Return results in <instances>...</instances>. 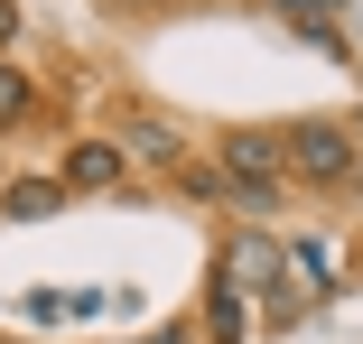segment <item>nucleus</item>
<instances>
[{
    "mask_svg": "<svg viewBox=\"0 0 363 344\" xmlns=\"http://www.w3.org/2000/svg\"><path fill=\"white\" fill-rule=\"evenodd\" d=\"M279 159H289V186L345 195L354 186V112H298V121H279Z\"/></svg>",
    "mask_w": 363,
    "mask_h": 344,
    "instance_id": "1",
    "label": "nucleus"
},
{
    "mask_svg": "<svg viewBox=\"0 0 363 344\" xmlns=\"http://www.w3.org/2000/svg\"><path fill=\"white\" fill-rule=\"evenodd\" d=\"M56 186H65V195H112V186H130L121 140H75V149L56 159Z\"/></svg>",
    "mask_w": 363,
    "mask_h": 344,
    "instance_id": "2",
    "label": "nucleus"
},
{
    "mask_svg": "<svg viewBox=\"0 0 363 344\" xmlns=\"http://www.w3.org/2000/svg\"><path fill=\"white\" fill-rule=\"evenodd\" d=\"M121 159H130V168H168V177H177V168H186V130H177V121H159V112H130Z\"/></svg>",
    "mask_w": 363,
    "mask_h": 344,
    "instance_id": "3",
    "label": "nucleus"
},
{
    "mask_svg": "<svg viewBox=\"0 0 363 344\" xmlns=\"http://www.w3.org/2000/svg\"><path fill=\"white\" fill-rule=\"evenodd\" d=\"M56 205H65L56 177H10V186H0V214H10V224H47Z\"/></svg>",
    "mask_w": 363,
    "mask_h": 344,
    "instance_id": "4",
    "label": "nucleus"
},
{
    "mask_svg": "<svg viewBox=\"0 0 363 344\" xmlns=\"http://www.w3.org/2000/svg\"><path fill=\"white\" fill-rule=\"evenodd\" d=\"M28 121H38V84L0 56V140H10V130H28Z\"/></svg>",
    "mask_w": 363,
    "mask_h": 344,
    "instance_id": "5",
    "label": "nucleus"
},
{
    "mask_svg": "<svg viewBox=\"0 0 363 344\" xmlns=\"http://www.w3.org/2000/svg\"><path fill=\"white\" fill-rule=\"evenodd\" d=\"M289 260L308 270V298H335V289H345V280H335V251H326V242H289Z\"/></svg>",
    "mask_w": 363,
    "mask_h": 344,
    "instance_id": "6",
    "label": "nucleus"
},
{
    "mask_svg": "<svg viewBox=\"0 0 363 344\" xmlns=\"http://www.w3.org/2000/svg\"><path fill=\"white\" fill-rule=\"evenodd\" d=\"M289 38H298V47H317V56H354V47H345V38H335L326 19H298V28H289Z\"/></svg>",
    "mask_w": 363,
    "mask_h": 344,
    "instance_id": "7",
    "label": "nucleus"
},
{
    "mask_svg": "<svg viewBox=\"0 0 363 344\" xmlns=\"http://www.w3.org/2000/svg\"><path fill=\"white\" fill-rule=\"evenodd\" d=\"M270 10H298V19H326V10H345V0H270Z\"/></svg>",
    "mask_w": 363,
    "mask_h": 344,
    "instance_id": "8",
    "label": "nucleus"
},
{
    "mask_svg": "<svg viewBox=\"0 0 363 344\" xmlns=\"http://www.w3.org/2000/svg\"><path fill=\"white\" fill-rule=\"evenodd\" d=\"M19 47V0H0V56Z\"/></svg>",
    "mask_w": 363,
    "mask_h": 344,
    "instance_id": "9",
    "label": "nucleus"
},
{
    "mask_svg": "<svg viewBox=\"0 0 363 344\" xmlns=\"http://www.w3.org/2000/svg\"><path fill=\"white\" fill-rule=\"evenodd\" d=\"M354 177H363V112H354Z\"/></svg>",
    "mask_w": 363,
    "mask_h": 344,
    "instance_id": "10",
    "label": "nucleus"
},
{
    "mask_svg": "<svg viewBox=\"0 0 363 344\" xmlns=\"http://www.w3.org/2000/svg\"><path fill=\"white\" fill-rule=\"evenodd\" d=\"M150 344H186V335H150Z\"/></svg>",
    "mask_w": 363,
    "mask_h": 344,
    "instance_id": "11",
    "label": "nucleus"
}]
</instances>
